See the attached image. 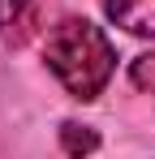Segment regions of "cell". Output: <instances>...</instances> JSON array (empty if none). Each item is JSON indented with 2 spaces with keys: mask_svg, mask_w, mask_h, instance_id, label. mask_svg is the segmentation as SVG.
<instances>
[{
  "mask_svg": "<svg viewBox=\"0 0 155 159\" xmlns=\"http://www.w3.org/2000/svg\"><path fill=\"white\" fill-rule=\"evenodd\" d=\"M43 60L56 73V82L82 103H91L116 69V52L108 34L86 17H60L43 43Z\"/></svg>",
  "mask_w": 155,
  "mask_h": 159,
  "instance_id": "cell-1",
  "label": "cell"
},
{
  "mask_svg": "<svg viewBox=\"0 0 155 159\" xmlns=\"http://www.w3.org/2000/svg\"><path fill=\"white\" fill-rule=\"evenodd\" d=\"M108 17L138 39H155V0H103Z\"/></svg>",
  "mask_w": 155,
  "mask_h": 159,
  "instance_id": "cell-2",
  "label": "cell"
},
{
  "mask_svg": "<svg viewBox=\"0 0 155 159\" xmlns=\"http://www.w3.org/2000/svg\"><path fill=\"white\" fill-rule=\"evenodd\" d=\"M60 142H65V155H69V159H86L95 146H99L95 129H91V125H73V120L60 125Z\"/></svg>",
  "mask_w": 155,
  "mask_h": 159,
  "instance_id": "cell-3",
  "label": "cell"
},
{
  "mask_svg": "<svg viewBox=\"0 0 155 159\" xmlns=\"http://www.w3.org/2000/svg\"><path fill=\"white\" fill-rule=\"evenodd\" d=\"M129 78H134L138 90H151V95H155V52L138 56V60H134V69H129Z\"/></svg>",
  "mask_w": 155,
  "mask_h": 159,
  "instance_id": "cell-4",
  "label": "cell"
},
{
  "mask_svg": "<svg viewBox=\"0 0 155 159\" xmlns=\"http://www.w3.org/2000/svg\"><path fill=\"white\" fill-rule=\"evenodd\" d=\"M26 4H30V0H0V30L13 26V22L26 13Z\"/></svg>",
  "mask_w": 155,
  "mask_h": 159,
  "instance_id": "cell-5",
  "label": "cell"
}]
</instances>
